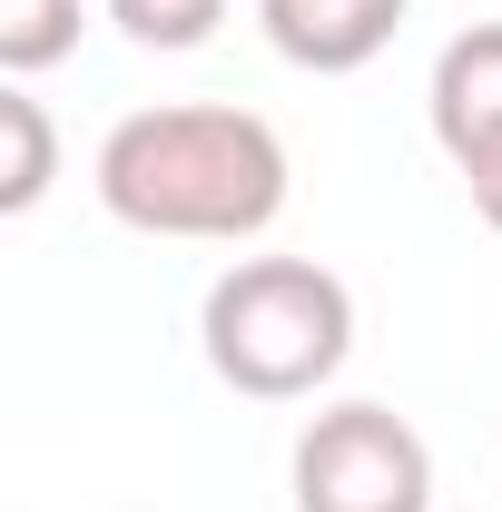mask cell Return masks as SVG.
<instances>
[{"label": "cell", "instance_id": "cell-1", "mask_svg": "<svg viewBox=\"0 0 502 512\" xmlns=\"http://www.w3.org/2000/svg\"><path fill=\"white\" fill-rule=\"evenodd\" d=\"M99 207L138 237H197V247H247L286 217V138L227 109V99H178V109H128L99 158Z\"/></svg>", "mask_w": 502, "mask_h": 512}, {"label": "cell", "instance_id": "cell-2", "mask_svg": "<svg viewBox=\"0 0 502 512\" xmlns=\"http://www.w3.org/2000/svg\"><path fill=\"white\" fill-rule=\"evenodd\" d=\"M197 345L217 384L256 404H306L355 355V286L315 256H237L197 306Z\"/></svg>", "mask_w": 502, "mask_h": 512}, {"label": "cell", "instance_id": "cell-3", "mask_svg": "<svg viewBox=\"0 0 502 512\" xmlns=\"http://www.w3.org/2000/svg\"><path fill=\"white\" fill-rule=\"evenodd\" d=\"M296 512H434V444L394 404H325L296 434Z\"/></svg>", "mask_w": 502, "mask_h": 512}, {"label": "cell", "instance_id": "cell-4", "mask_svg": "<svg viewBox=\"0 0 502 512\" xmlns=\"http://www.w3.org/2000/svg\"><path fill=\"white\" fill-rule=\"evenodd\" d=\"M276 60L315 69V79H345V69L384 60V40L404 30V0H256Z\"/></svg>", "mask_w": 502, "mask_h": 512}, {"label": "cell", "instance_id": "cell-5", "mask_svg": "<svg viewBox=\"0 0 502 512\" xmlns=\"http://www.w3.org/2000/svg\"><path fill=\"white\" fill-rule=\"evenodd\" d=\"M424 109H434V138H443L453 168H473L483 148H502V20H473V30L443 40Z\"/></svg>", "mask_w": 502, "mask_h": 512}, {"label": "cell", "instance_id": "cell-6", "mask_svg": "<svg viewBox=\"0 0 502 512\" xmlns=\"http://www.w3.org/2000/svg\"><path fill=\"white\" fill-rule=\"evenodd\" d=\"M50 178H60V128L10 79V89H0V217H30V207L50 197Z\"/></svg>", "mask_w": 502, "mask_h": 512}, {"label": "cell", "instance_id": "cell-7", "mask_svg": "<svg viewBox=\"0 0 502 512\" xmlns=\"http://www.w3.org/2000/svg\"><path fill=\"white\" fill-rule=\"evenodd\" d=\"M79 50V0H0V69L40 79Z\"/></svg>", "mask_w": 502, "mask_h": 512}, {"label": "cell", "instance_id": "cell-8", "mask_svg": "<svg viewBox=\"0 0 502 512\" xmlns=\"http://www.w3.org/2000/svg\"><path fill=\"white\" fill-rule=\"evenodd\" d=\"M109 20L138 50H197V40H217L227 0H109Z\"/></svg>", "mask_w": 502, "mask_h": 512}, {"label": "cell", "instance_id": "cell-9", "mask_svg": "<svg viewBox=\"0 0 502 512\" xmlns=\"http://www.w3.org/2000/svg\"><path fill=\"white\" fill-rule=\"evenodd\" d=\"M463 188H473V217H483V227L502 237V148H483V158L463 168Z\"/></svg>", "mask_w": 502, "mask_h": 512}]
</instances>
